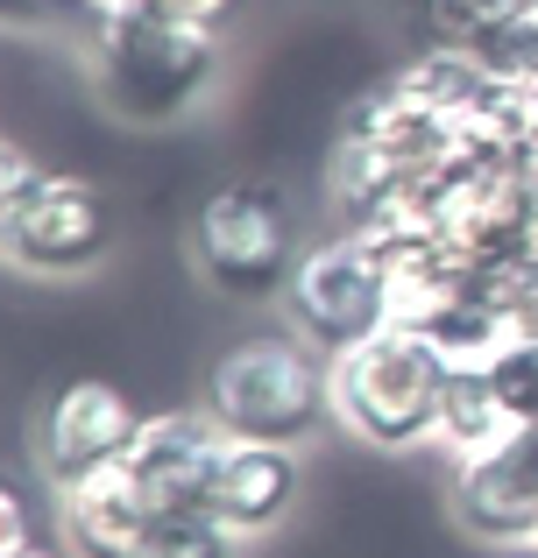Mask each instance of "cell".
<instances>
[{"label": "cell", "mask_w": 538, "mask_h": 558, "mask_svg": "<svg viewBox=\"0 0 538 558\" xmlns=\"http://www.w3.org/2000/svg\"><path fill=\"white\" fill-rule=\"evenodd\" d=\"M93 99L128 128H170L220 85V28L164 8H128L93 22Z\"/></svg>", "instance_id": "cell-1"}, {"label": "cell", "mask_w": 538, "mask_h": 558, "mask_svg": "<svg viewBox=\"0 0 538 558\" xmlns=\"http://www.w3.org/2000/svg\"><path fill=\"white\" fill-rule=\"evenodd\" d=\"M135 438H142L135 396H128L121 381H107V375H79L43 403L36 466H43V481H50V495H64V488H79V481L121 466L128 452H135Z\"/></svg>", "instance_id": "cell-8"}, {"label": "cell", "mask_w": 538, "mask_h": 558, "mask_svg": "<svg viewBox=\"0 0 538 558\" xmlns=\"http://www.w3.org/2000/svg\"><path fill=\"white\" fill-rule=\"evenodd\" d=\"M150 531L156 509L142 502L128 466H107L57 495V545L71 558H150Z\"/></svg>", "instance_id": "cell-12"}, {"label": "cell", "mask_w": 538, "mask_h": 558, "mask_svg": "<svg viewBox=\"0 0 538 558\" xmlns=\"http://www.w3.org/2000/svg\"><path fill=\"white\" fill-rule=\"evenodd\" d=\"M284 326L298 340H312L319 354H347L361 347L369 332H383L397 318V290H390V262L383 247H369L361 233H326V241L304 247V262L290 269L284 283Z\"/></svg>", "instance_id": "cell-5"}, {"label": "cell", "mask_w": 538, "mask_h": 558, "mask_svg": "<svg viewBox=\"0 0 538 558\" xmlns=\"http://www.w3.org/2000/svg\"><path fill=\"white\" fill-rule=\"evenodd\" d=\"M446 509L475 545L538 551V424H517L489 452L446 460Z\"/></svg>", "instance_id": "cell-9"}, {"label": "cell", "mask_w": 538, "mask_h": 558, "mask_svg": "<svg viewBox=\"0 0 538 558\" xmlns=\"http://www.w3.org/2000/svg\"><path fill=\"white\" fill-rule=\"evenodd\" d=\"M150 558H241V537L213 509H170L150 531Z\"/></svg>", "instance_id": "cell-14"}, {"label": "cell", "mask_w": 538, "mask_h": 558, "mask_svg": "<svg viewBox=\"0 0 538 558\" xmlns=\"http://www.w3.org/2000/svg\"><path fill=\"white\" fill-rule=\"evenodd\" d=\"M446 403V354L411 326H383L333 354V424L369 452H432Z\"/></svg>", "instance_id": "cell-2"}, {"label": "cell", "mask_w": 538, "mask_h": 558, "mask_svg": "<svg viewBox=\"0 0 538 558\" xmlns=\"http://www.w3.org/2000/svg\"><path fill=\"white\" fill-rule=\"evenodd\" d=\"M517 432V410L503 396L497 368H446V403H440V446L446 460H468V452H489L497 438Z\"/></svg>", "instance_id": "cell-13"}, {"label": "cell", "mask_w": 538, "mask_h": 558, "mask_svg": "<svg viewBox=\"0 0 538 558\" xmlns=\"http://www.w3.org/2000/svg\"><path fill=\"white\" fill-rule=\"evenodd\" d=\"M220 452H227V432L213 424L206 403H192V410H156V417H142V438L121 466L135 474L142 502H150L156 517H170V509H206Z\"/></svg>", "instance_id": "cell-10"}, {"label": "cell", "mask_w": 538, "mask_h": 558, "mask_svg": "<svg viewBox=\"0 0 538 558\" xmlns=\"http://www.w3.org/2000/svg\"><path fill=\"white\" fill-rule=\"evenodd\" d=\"M304 446H263V438H227L220 452V474H213V495L206 509L227 523V531L241 537V545H255V537L284 531L290 509L304 502Z\"/></svg>", "instance_id": "cell-11"}, {"label": "cell", "mask_w": 538, "mask_h": 558, "mask_svg": "<svg viewBox=\"0 0 538 558\" xmlns=\"http://www.w3.org/2000/svg\"><path fill=\"white\" fill-rule=\"evenodd\" d=\"M142 8H164V14H184V22H206V28H220L227 14H235V0H142Z\"/></svg>", "instance_id": "cell-18"}, {"label": "cell", "mask_w": 538, "mask_h": 558, "mask_svg": "<svg viewBox=\"0 0 538 558\" xmlns=\"http://www.w3.org/2000/svg\"><path fill=\"white\" fill-rule=\"evenodd\" d=\"M432 227H440V247L461 255L468 269H497V262L531 255V227H538V170L531 163H468L461 178L440 184V205H432Z\"/></svg>", "instance_id": "cell-7"}, {"label": "cell", "mask_w": 538, "mask_h": 558, "mask_svg": "<svg viewBox=\"0 0 538 558\" xmlns=\"http://www.w3.org/2000/svg\"><path fill=\"white\" fill-rule=\"evenodd\" d=\"M475 64L489 71V78H511V85H538V0L511 14V22L497 28V36L475 50Z\"/></svg>", "instance_id": "cell-16"}, {"label": "cell", "mask_w": 538, "mask_h": 558, "mask_svg": "<svg viewBox=\"0 0 538 558\" xmlns=\"http://www.w3.org/2000/svg\"><path fill=\"white\" fill-rule=\"evenodd\" d=\"M298 205L276 178H235L206 191L192 213V262L220 298L235 304H284L290 269L304 262Z\"/></svg>", "instance_id": "cell-4"}, {"label": "cell", "mask_w": 538, "mask_h": 558, "mask_svg": "<svg viewBox=\"0 0 538 558\" xmlns=\"http://www.w3.org/2000/svg\"><path fill=\"white\" fill-rule=\"evenodd\" d=\"M227 438H263V446H312L333 417V361L298 332H255L235 340L206 375V396Z\"/></svg>", "instance_id": "cell-3"}, {"label": "cell", "mask_w": 538, "mask_h": 558, "mask_svg": "<svg viewBox=\"0 0 538 558\" xmlns=\"http://www.w3.org/2000/svg\"><path fill=\"white\" fill-rule=\"evenodd\" d=\"M0 558H71L64 545H43L36 537V523H28V509H22L14 488H8V509H0Z\"/></svg>", "instance_id": "cell-17"}, {"label": "cell", "mask_w": 538, "mask_h": 558, "mask_svg": "<svg viewBox=\"0 0 538 558\" xmlns=\"http://www.w3.org/2000/svg\"><path fill=\"white\" fill-rule=\"evenodd\" d=\"M525 0H426V22H432V43H454V50H482Z\"/></svg>", "instance_id": "cell-15"}, {"label": "cell", "mask_w": 538, "mask_h": 558, "mask_svg": "<svg viewBox=\"0 0 538 558\" xmlns=\"http://www.w3.org/2000/svg\"><path fill=\"white\" fill-rule=\"evenodd\" d=\"M8 262L36 283H79L113 255V198L79 170H43L22 198H0Z\"/></svg>", "instance_id": "cell-6"}]
</instances>
